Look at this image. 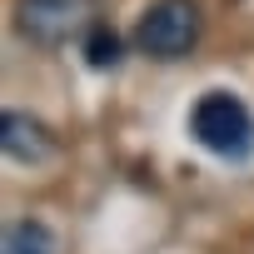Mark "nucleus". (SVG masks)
<instances>
[{"instance_id": "nucleus-1", "label": "nucleus", "mask_w": 254, "mask_h": 254, "mask_svg": "<svg viewBox=\"0 0 254 254\" xmlns=\"http://www.w3.org/2000/svg\"><path fill=\"white\" fill-rule=\"evenodd\" d=\"M190 140L224 165H244L254 155V115L234 90H204L190 105Z\"/></svg>"}, {"instance_id": "nucleus-2", "label": "nucleus", "mask_w": 254, "mask_h": 254, "mask_svg": "<svg viewBox=\"0 0 254 254\" xmlns=\"http://www.w3.org/2000/svg\"><path fill=\"white\" fill-rule=\"evenodd\" d=\"M199 45V5L194 0H155L135 20V50L150 60H185Z\"/></svg>"}, {"instance_id": "nucleus-3", "label": "nucleus", "mask_w": 254, "mask_h": 254, "mask_svg": "<svg viewBox=\"0 0 254 254\" xmlns=\"http://www.w3.org/2000/svg\"><path fill=\"white\" fill-rule=\"evenodd\" d=\"M85 20V0H15V30L35 45H65Z\"/></svg>"}, {"instance_id": "nucleus-4", "label": "nucleus", "mask_w": 254, "mask_h": 254, "mask_svg": "<svg viewBox=\"0 0 254 254\" xmlns=\"http://www.w3.org/2000/svg\"><path fill=\"white\" fill-rule=\"evenodd\" d=\"M0 150H5L15 165H45L55 155V135L25 110H5L0 115Z\"/></svg>"}, {"instance_id": "nucleus-5", "label": "nucleus", "mask_w": 254, "mask_h": 254, "mask_svg": "<svg viewBox=\"0 0 254 254\" xmlns=\"http://www.w3.org/2000/svg\"><path fill=\"white\" fill-rule=\"evenodd\" d=\"M0 254H60V244H55L50 224H40V219H20V224L5 229Z\"/></svg>"}, {"instance_id": "nucleus-6", "label": "nucleus", "mask_w": 254, "mask_h": 254, "mask_svg": "<svg viewBox=\"0 0 254 254\" xmlns=\"http://www.w3.org/2000/svg\"><path fill=\"white\" fill-rule=\"evenodd\" d=\"M120 60H125V40L110 30V25H90L85 30V65L90 70H120Z\"/></svg>"}]
</instances>
